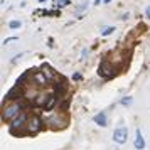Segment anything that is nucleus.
I'll use <instances>...</instances> for the list:
<instances>
[{
  "label": "nucleus",
  "instance_id": "nucleus-1",
  "mask_svg": "<svg viewBox=\"0 0 150 150\" xmlns=\"http://www.w3.org/2000/svg\"><path fill=\"white\" fill-rule=\"evenodd\" d=\"M21 110H22V105L21 103H12L10 106H7V108L4 110V120H12L14 116H17L19 113H21Z\"/></svg>",
  "mask_w": 150,
  "mask_h": 150
},
{
  "label": "nucleus",
  "instance_id": "nucleus-2",
  "mask_svg": "<svg viewBox=\"0 0 150 150\" xmlns=\"http://www.w3.org/2000/svg\"><path fill=\"white\" fill-rule=\"evenodd\" d=\"M127 138H128V132H127V128L125 127H120V128H116L115 132H113V140H115L116 143H125L127 142Z\"/></svg>",
  "mask_w": 150,
  "mask_h": 150
},
{
  "label": "nucleus",
  "instance_id": "nucleus-3",
  "mask_svg": "<svg viewBox=\"0 0 150 150\" xmlns=\"http://www.w3.org/2000/svg\"><path fill=\"white\" fill-rule=\"evenodd\" d=\"M135 149L137 150H143L145 149V140H143V135L142 132L137 128V133H135Z\"/></svg>",
  "mask_w": 150,
  "mask_h": 150
},
{
  "label": "nucleus",
  "instance_id": "nucleus-4",
  "mask_svg": "<svg viewBox=\"0 0 150 150\" xmlns=\"http://www.w3.org/2000/svg\"><path fill=\"white\" fill-rule=\"evenodd\" d=\"M41 128V122H39V118L34 116V118H30L27 123V130L29 132H37V130Z\"/></svg>",
  "mask_w": 150,
  "mask_h": 150
},
{
  "label": "nucleus",
  "instance_id": "nucleus-5",
  "mask_svg": "<svg viewBox=\"0 0 150 150\" xmlns=\"http://www.w3.org/2000/svg\"><path fill=\"white\" fill-rule=\"evenodd\" d=\"M95 123L96 125H100V127H106V123H108V116H106V113H98V115H95Z\"/></svg>",
  "mask_w": 150,
  "mask_h": 150
},
{
  "label": "nucleus",
  "instance_id": "nucleus-6",
  "mask_svg": "<svg viewBox=\"0 0 150 150\" xmlns=\"http://www.w3.org/2000/svg\"><path fill=\"white\" fill-rule=\"evenodd\" d=\"M100 74L101 76H105V78H111V68L108 66V62H101L100 64Z\"/></svg>",
  "mask_w": 150,
  "mask_h": 150
},
{
  "label": "nucleus",
  "instance_id": "nucleus-7",
  "mask_svg": "<svg viewBox=\"0 0 150 150\" xmlns=\"http://www.w3.org/2000/svg\"><path fill=\"white\" fill-rule=\"evenodd\" d=\"M25 122V115H21V116H17V120H15L14 123H12V127L14 128H17V127H21L22 123Z\"/></svg>",
  "mask_w": 150,
  "mask_h": 150
},
{
  "label": "nucleus",
  "instance_id": "nucleus-8",
  "mask_svg": "<svg viewBox=\"0 0 150 150\" xmlns=\"http://www.w3.org/2000/svg\"><path fill=\"white\" fill-rule=\"evenodd\" d=\"M113 30H115V27H105V29L101 30V35H110Z\"/></svg>",
  "mask_w": 150,
  "mask_h": 150
},
{
  "label": "nucleus",
  "instance_id": "nucleus-9",
  "mask_svg": "<svg viewBox=\"0 0 150 150\" xmlns=\"http://www.w3.org/2000/svg\"><path fill=\"white\" fill-rule=\"evenodd\" d=\"M54 4L56 5H61V7H66L69 4V0H54Z\"/></svg>",
  "mask_w": 150,
  "mask_h": 150
},
{
  "label": "nucleus",
  "instance_id": "nucleus-10",
  "mask_svg": "<svg viewBox=\"0 0 150 150\" xmlns=\"http://www.w3.org/2000/svg\"><path fill=\"white\" fill-rule=\"evenodd\" d=\"M8 25H10V29H19V27L22 25V24H21L19 21H12L10 24H8Z\"/></svg>",
  "mask_w": 150,
  "mask_h": 150
},
{
  "label": "nucleus",
  "instance_id": "nucleus-11",
  "mask_svg": "<svg viewBox=\"0 0 150 150\" xmlns=\"http://www.w3.org/2000/svg\"><path fill=\"white\" fill-rule=\"evenodd\" d=\"M130 103H132V98H128V96L122 100V105H130Z\"/></svg>",
  "mask_w": 150,
  "mask_h": 150
},
{
  "label": "nucleus",
  "instance_id": "nucleus-12",
  "mask_svg": "<svg viewBox=\"0 0 150 150\" xmlns=\"http://www.w3.org/2000/svg\"><path fill=\"white\" fill-rule=\"evenodd\" d=\"M145 14H147V17H149V19H150V5H149V7H147V10H145Z\"/></svg>",
  "mask_w": 150,
  "mask_h": 150
},
{
  "label": "nucleus",
  "instance_id": "nucleus-13",
  "mask_svg": "<svg viewBox=\"0 0 150 150\" xmlns=\"http://www.w3.org/2000/svg\"><path fill=\"white\" fill-rule=\"evenodd\" d=\"M103 2H106V4H108V2H110V0H103Z\"/></svg>",
  "mask_w": 150,
  "mask_h": 150
}]
</instances>
